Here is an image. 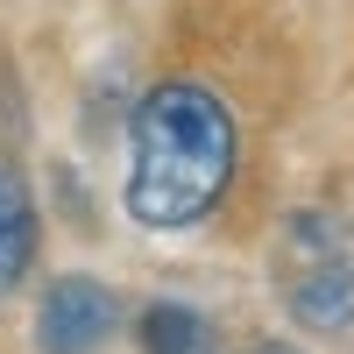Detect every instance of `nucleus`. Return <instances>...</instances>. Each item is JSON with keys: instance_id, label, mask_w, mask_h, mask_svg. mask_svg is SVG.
<instances>
[{"instance_id": "nucleus-2", "label": "nucleus", "mask_w": 354, "mask_h": 354, "mask_svg": "<svg viewBox=\"0 0 354 354\" xmlns=\"http://www.w3.org/2000/svg\"><path fill=\"white\" fill-rule=\"evenodd\" d=\"M277 290L298 333L319 340H347L354 333V255H347V227L340 213H290L277 234Z\"/></svg>"}, {"instance_id": "nucleus-3", "label": "nucleus", "mask_w": 354, "mask_h": 354, "mask_svg": "<svg viewBox=\"0 0 354 354\" xmlns=\"http://www.w3.org/2000/svg\"><path fill=\"white\" fill-rule=\"evenodd\" d=\"M121 333V290L106 277L64 270L36 298V354H100Z\"/></svg>"}, {"instance_id": "nucleus-5", "label": "nucleus", "mask_w": 354, "mask_h": 354, "mask_svg": "<svg viewBox=\"0 0 354 354\" xmlns=\"http://www.w3.org/2000/svg\"><path fill=\"white\" fill-rule=\"evenodd\" d=\"M142 354H220V333L198 305L163 298V305L142 312Z\"/></svg>"}, {"instance_id": "nucleus-6", "label": "nucleus", "mask_w": 354, "mask_h": 354, "mask_svg": "<svg viewBox=\"0 0 354 354\" xmlns=\"http://www.w3.org/2000/svg\"><path fill=\"white\" fill-rule=\"evenodd\" d=\"M255 354H298V347H283V340H262V347H255Z\"/></svg>"}, {"instance_id": "nucleus-4", "label": "nucleus", "mask_w": 354, "mask_h": 354, "mask_svg": "<svg viewBox=\"0 0 354 354\" xmlns=\"http://www.w3.org/2000/svg\"><path fill=\"white\" fill-rule=\"evenodd\" d=\"M43 255V213L15 156H0V298H15Z\"/></svg>"}, {"instance_id": "nucleus-1", "label": "nucleus", "mask_w": 354, "mask_h": 354, "mask_svg": "<svg viewBox=\"0 0 354 354\" xmlns=\"http://www.w3.org/2000/svg\"><path fill=\"white\" fill-rule=\"evenodd\" d=\"M241 163V128L234 106L198 78H163L128 113V177L121 205L149 234H185L220 213Z\"/></svg>"}]
</instances>
